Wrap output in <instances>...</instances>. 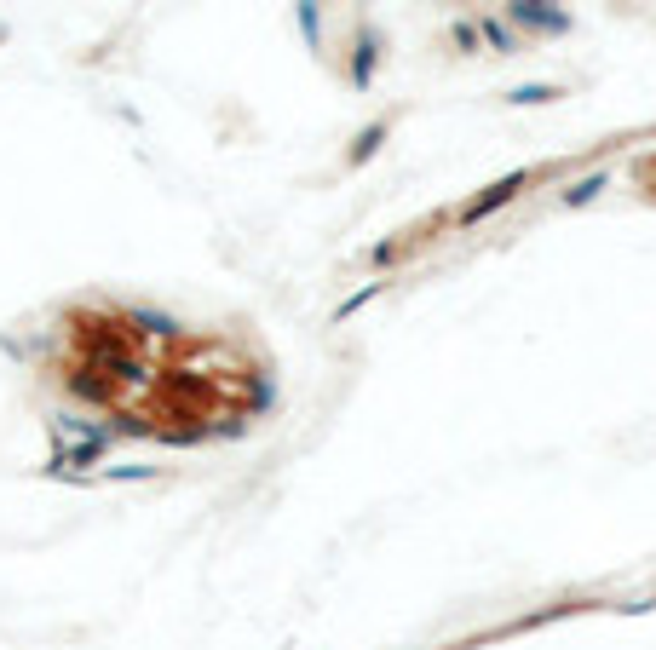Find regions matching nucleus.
<instances>
[{
  "mask_svg": "<svg viewBox=\"0 0 656 650\" xmlns=\"http://www.w3.org/2000/svg\"><path fill=\"white\" fill-rule=\"evenodd\" d=\"M64 374L87 403L150 438L225 432L265 403V374L248 351L127 311L75 317Z\"/></svg>",
  "mask_w": 656,
  "mask_h": 650,
  "instance_id": "1",
  "label": "nucleus"
}]
</instances>
